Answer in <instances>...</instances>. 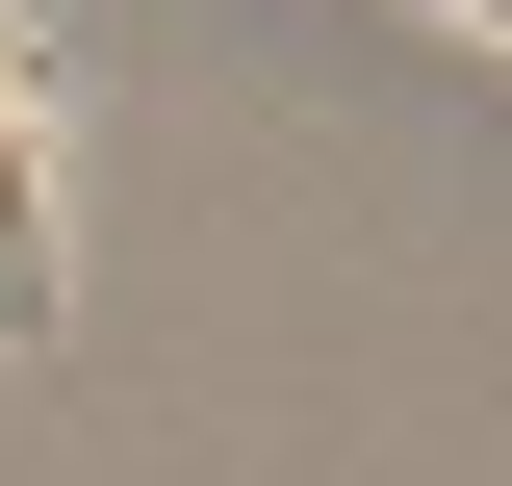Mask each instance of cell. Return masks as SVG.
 I'll return each instance as SVG.
<instances>
[{
    "mask_svg": "<svg viewBox=\"0 0 512 486\" xmlns=\"http://www.w3.org/2000/svg\"><path fill=\"white\" fill-rule=\"evenodd\" d=\"M0 282H52V52L0 26Z\"/></svg>",
    "mask_w": 512,
    "mask_h": 486,
    "instance_id": "obj_1",
    "label": "cell"
},
{
    "mask_svg": "<svg viewBox=\"0 0 512 486\" xmlns=\"http://www.w3.org/2000/svg\"><path fill=\"white\" fill-rule=\"evenodd\" d=\"M0 307H26V282H0Z\"/></svg>",
    "mask_w": 512,
    "mask_h": 486,
    "instance_id": "obj_2",
    "label": "cell"
}]
</instances>
